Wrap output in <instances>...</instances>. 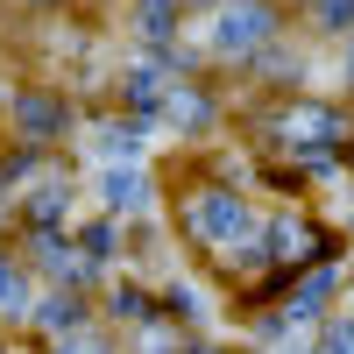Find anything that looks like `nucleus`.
I'll return each instance as SVG.
<instances>
[{
	"label": "nucleus",
	"mask_w": 354,
	"mask_h": 354,
	"mask_svg": "<svg viewBox=\"0 0 354 354\" xmlns=\"http://www.w3.org/2000/svg\"><path fill=\"white\" fill-rule=\"evenodd\" d=\"M185 220H192V234H205V241L241 248V234H248V205H241V198H227V192H198Z\"/></svg>",
	"instance_id": "f257e3e1"
},
{
	"label": "nucleus",
	"mask_w": 354,
	"mask_h": 354,
	"mask_svg": "<svg viewBox=\"0 0 354 354\" xmlns=\"http://www.w3.org/2000/svg\"><path fill=\"white\" fill-rule=\"evenodd\" d=\"M262 28H270V15H262L255 0H241V8H227V15H220L213 50H248V43H262Z\"/></svg>",
	"instance_id": "f03ea898"
},
{
	"label": "nucleus",
	"mask_w": 354,
	"mask_h": 354,
	"mask_svg": "<svg viewBox=\"0 0 354 354\" xmlns=\"http://www.w3.org/2000/svg\"><path fill=\"white\" fill-rule=\"evenodd\" d=\"M100 192H106L113 213H142V205H149V185H142L135 170H106V177H100Z\"/></svg>",
	"instance_id": "7ed1b4c3"
},
{
	"label": "nucleus",
	"mask_w": 354,
	"mask_h": 354,
	"mask_svg": "<svg viewBox=\"0 0 354 354\" xmlns=\"http://www.w3.org/2000/svg\"><path fill=\"white\" fill-rule=\"evenodd\" d=\"M319 354H354V326H333V333H326V347H319Z\"/></svg>",
	"instance_id": "20e7f679"
}]
</instances>
